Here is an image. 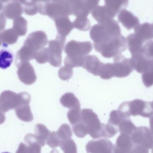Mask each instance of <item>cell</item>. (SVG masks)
I'll return each mask as SVG.
<instances>
[{
  "label": "cell",
  "mask_w": 153,
  "mask_h": 153,
  "mask_svg": "<svg viewBox=\"0 0 153 153\" xmlns=\"http://www.w3.org/2000/svg\"><path fill=\"white\" fill-rule=\"evenodd\" d=\"M82 120L87 126L88 134L96 139L102 137V129L103 123H101L99 117L92 110L83 109L81 110Z\"/></svg>",
  "instance_id": "cell-7"
},
{
  "label": "cell",
  "mask_w": 153,
  "mask_h": 153,
  "mask_svg": "<svg viewBox=\"0 0 153 153\" xmlns=\"http://www.w3.org/2000/svg\"><path fill=\"white\" fill-rule=\"evenodd\" d=\"M5 120V116L4 113L0 112V125L3 124Z\"/></svg>",
  "instance_id": "cell-45"
},
{
  "label": "cell",
  "mask_w": 153,
  "mask_h": 153,
  "mask_svg": "<svg viewBox=\"0 0 153 153\" xmlns=\"http://www.w3.org/2000/svg\"><path fill=\"white\" fill-rule=\"evenodd\" d=\"M118 110L128 118L131 116L150 118L153 115V109L151 102L138 99L123 102L119 107Z\"/></svg>",
  "instance_id": "cell-4"
},
{
  "label": "cell",
  "mask_w": 153,
  "mask_h": 153,
  "mask_svg": "<svg viewBox=\"0 0 153 153\" xmlns=\"http://www.w3.org/2000/svg\"><path fill=\"white\" fill-rule=\"evenodd\" d=\"M152 25L153 30V23L152 24Z\"/></svg>",
  "instance_id": "cell-51"
},
{
  "label": "cell",
  "mask_w": 153,
  "mask_h": 153,
  "mask_svg": "<svg viewBox=\"0 0 153 153\" xmlns=\"http://www.w3.org/2000/svg\"><path fill=\"white\" fill-rule=\"evenodd\" d=\"M92 49V44L90 41H69L64 49L65 52L67 54L64 60L65 66L71 68L82 66L85 57Z\"/></svg>",
  "instance_id": "cell-2"
},
{
  "label": "cell",
  "mask_w": 153,
  "mask_h": 153,
  "mask_svg": "<svg viewBox=\"0 0 153 153\" xmlns=\"http://www.w3.org/2000/svg\"><path fill=\"white\" fill-rule=\"evenodd\" d=\"M113 64L114 76L118 78L127 77L134 70L130 58L121 54L114 57Z\"/></svg>",
  "instance_id": "cell-10"
},
{
  "label": "cell",
  "mask_w": 153,
  "mask_h": 153,
  "mask_svg": "<svg viewBox=\"0 0 153 153\" xmlns=\"http://www.w3.org/2000/svg\"><path fill=\"white\" fill-rule=\"evenodd\" d=\"M126 118H128L118 109L117 110H112L110 114V118L108 123L118 128L121 121Z\"/></svg>",
  "instance_id": "cell-34"
},
{
  "label": "cell",
  "mask_w": 153,
  "mask_h": 153,
  "mask_svg": "<svg viewBox=\"0 0 153 153\" xmlns=\"http://www.w3.org/2000/svg\"><path fill=\"white\" fill-rule=\"evenodd\" d=\"M143 83L147 88L153 85V60H152L151 65L148 69L142 74Z\"/></svg>",
  "instance_id": "cell-36"
},
{
  "label": "cell",
  "mask_w": 153,
  "mask_h": 153,
  "mask_svg": "<svg viewBox=\"0 0 153 153\" xmlns=\"http://www.w3.org/2000/svg\"><path fill=\"white\" fill-rule=\"evenodd\" d=\"M120 34L121 30L119 24L114 19L93 25L90 31V37L94 41L95 50L114 37Z\"/></svg>",
  "instance_id": "cell-3"
},
{
  "label": "cell",
  "mask_w": 153,
  "mask_h": 153,
  "mask_svg": "<svg viewBox=\"0 0 153 153\" xmlns=\"http://www.w3.org/2000/svg\"><path fill=\"white\" fill-rule=\"evenodd\" d=\"M126 40L128 49L132 56L142 53L144 42L135 33L128 35Z\"/></svg>",
  "instance_id": "cell-21"
},
{
  "label": "cell",
  "mask_w": 153,
  "mask_h": 153,
  "mask_svg": "<svg viewBox=\"0 0 153 153\" xmlns=\"http://www.w3.org/2000/svg\"><path fill=\"white\" fill-rule=\"evenodd\" d=\"M30 95L27 92L16 94L11 91H4L0 95V111L4 114L23 103H30Z\"/></svg>",
  "instance_id": "cell-5"
},
{
  "label": "cell",
  "mask_w": 153,
  "mask_h": 153,
  "mask_svg": "<svg viewBox=\"0 0 153 153\" xmlns=\"http://www.w3.org/2000/svg\"><path fill=\"white\" fill-rule=\"evenodd\" d=\"M151 105H152V108L153 109V101L151 102Z\"/></svg>",
  "instance_id": "cell-49"
},
{
  "label": "cell",
  "mask_w": 153,
  "mask_h": 153,
  "mask_svg": "<svg viewBox=\"0 0 153 153\" xmlns=\"http://www.w3.org/2000/svg\"><path fill=\"white\" fill-rule=\"evenodd\" d=\"M13 29L18 36H25L27 31V22L23 17L19 16L13 20Z\"/></svg>",
  "instance_id": "cell-28"
},
{
  "label": "cell",
  "mask_w": 153,
  "mask_h": 153,
  "mask_svg": "<svg viewBox=\"0 0 153 153\" xmlns=\"http://www.w3.org/2000/svg\"><path fill=\"white\" fill-rule=\"evenodd\" d=\"M130 59L133 68L139 73L143 74L146 72L152 62V60L146 58L142 53L132 55Z\"/></svg>",
  "instance_id": "cell-18"
},
{
  "label": "cell",
  "mask_w": 153,
  "mask_h": 153,
  "mask_svg": "<svg viewBox=\"0 0 153 153\" xmlns=\"http://www.w3.org/2000/svg\"><path fill=\"white\" fill-rule=\"evenodd\" d=\"M1 32H0V46L2 44V42L1 37Z\"/></svg>",
  "instance_id": "cell-48"
},
{
  "label": "cell",
  "mask_w": 153,
  "mask_h": 153,
  "mask_svg": "<svg viewBox=\"0 0 153 153\" xmlns=\"http://www.w3.org/2000/svg\"><path fill=\"white\" fill-rule=\"evenodd\" d=\"M23 12V7L21 4L17 1H11L5 4L3 8L4 15L10 19L14 20L21 16Z\"/></svg>",
  "instance_id": "cell-17"
},
{
  "label": "cell",
  "mask_w": 153,
  "mask_h": 153,
  "mask_svg": "<svg viewBox=\"0 0 153 153\" xmlns=\"http://www.w3.org/2000/svg\"><path fill=\"white\" fill-rule=\"evenodd\" d=\"M126 39L121 34L116 36L96 50L105 58L115 57L127 49Z\"/></svg>",
  "instance_id": "cell-6"
},
{
  "label": "cell",
  "mask_w": 153,
  "mask_h": 153,
  "mask_svg": "<svg viewBox=\"0 0 153 153\" xmlns=\"http://www.w3.org/2000/svg\"><path fill=\"white\" fill-rule=\"evenodd\" d=\"M46 34L42 31L30 33L24 41L23 46L17 53L16 64L22 62H29L35 59L36 54L48 44Z\"/></svg>",
  "instance_id": "cell-1"
},
{
  "label": "cell",
  "mask_w": 153,
  "mask_h": 153,
  "mask_svg": "<svg viewBox=\"0 0 153 153\" xmlns=\"http://www.w3.org/2000/svg\"><path fill=\"white\" fill-rule=\"evenodd\" d=\"M13 61V55L10 51L2 49L0 51V68L6 69L10 67Z\"/></svg>",
  "instance_id": "cell-31"
},
{
  "label": "cell",
  "mask_w": 153,
  "mask_h": 153,
  "mask_svg": "<svg viewBox=\"0 0 153 153\" xmlns=\"http://www.w3.org/2000/svg\"><path fill=\"white\" fill-rule=\"evenodd\" d=\"M134 144L131 136L128 135L120 134L118 137L114 146V153H132Z\"/></svg>",
  "instance_id": "cell-15"
},
{
  "label": "cell",
  "mask_w": 153,
  "mask_h": 153,
  "mask_svg": "<svg viewBox=\"0 0 153 153\" xmlns=\"http://www.w3.org/2000/svg\"><path fill=\"white\" fill-rule=\"evenodd\" d=\"M105 5L116 16L127 6L128 0H104Z\"/></svg>",
  "instance_id": "cell-24"
},
{
  "label": "cell",
  "mask_w": 153,
  "mask_h": 153,
  "mask_svg": "<svg viewBox=\"0 0 153 153\" xmlns=\"http://www.w3.org/2000/svg\"><path fill=\"white\" fill-rule=\"evenodd\" d=\"M6 20L3 13H0V32H2L5 28Z\"/></svg>",
  "instance_id": "cell-43"
},
{
  "label": "cell",
  "mask_w": 153,
  "mask_h": 153,
  "mask_svg": "<svg viewBox=\"0 0 153 153\" xmlns=\"http://www.w3.org/2000/svg\"><path fill=\"white\" fill-rule=\"evenodd\" d=\"M118 19L119 21L128 30L134 28L139 24L138 18L132 13L125 9L121 10L119 13Z\"/></svg>",
  "instance_id": "cell-16"
},
{
  "label": "cell",
  "mask_w": 153,
  "mask_h": 153,
  "mask_svg": "<svg viewBox=\"0 0 153 153\" xmlns=\"http://www.w3.org/2000/svg\"><path fill=\"white\" fill-rule=\"evenodd\" d=\"M3 4L2 3H1L0 1V11L2 10L3 8Z\"/></svg>",
  "instance_id": "cell-47"
},
{
  "label": "cell",
  "mask_w": 153,
  "mask_h": 153,
  "mask_svg": "<svg viewBox=\"0 0 153 153\" xmlns=\"http://www.w3.org/2000/svg\"><path fill=\"white\" fill-rule=\"evenodd\" d=\"M25 143H21L17 151L18 153H37L41 152V144L35 134H29L24 138Z\"/></svg>",
  "instance_id": "cell-13"
},
{
  "label": "cell",
  "mask_w": 153,
  "mask_h": 153,
  "mask_svg": "<svg viewBox=\"0 0 153 153\" xmlns=\"http://www.w3.org/2000/svg\"><path fill=\"white\" fill-rule=\"evenodd\" d=\"M131 136L134 145L149 151L153 147V135L151 130L145 126L137 127Z\"/></svg>",
  "instance_id": "cell-9"
},
{
  "label": "cell",
  "mask_w": 153,
  "mask_h": 153,
  "mask_svg": "<svg viewBox=\"0 0 153 153\" xmlns=\"http://www.w3.org/2000/svg\"><path fill=\"white\" fill-rule=\"evenodd\" d=\"M73 129L75 135L79 138H83L88 134L87 126L82 120L76 125L73 126Z\"/></svg>",
  "instance_id": "cell-38"
},
{
  "label": "cell",
  "mask_w": 153,
  "mask_h": 153,
  "mask_svg": "<svg viewBox=\"0 0 153 153\" xmlns=\"http://www.w3.org/2000/svg\"><path fill=\"white\" fill-rule=\"evenodd\" d=\"M134 32L144 42L153 38L152 25L148 22L138 24L134 28Z\"/></svg>",
  "instance_id": "cell-22"
},
{
  "label": "cell",
  "mask_w": 153,
  "mask_h": 153,
  "mask_svg": "<svg viewBox=\"0 0 153 153\" xmlns=\"http://www.w3.org/2000/svg\"><path fill=\"white\" fill-rule=\"evenodd\" d=\"M74 28L81 31H86L91 28L90 20L86 16H80L76 17L73 22Z\"/></svg>",
  "instance_id": "cell-29"
},
{
  "label": "cell",
  "mask_w": 153,
  "mask_h": 153,
  "mask_svg": "<svg viewBox=\"0 0 153 153\" xmlns=\"http://www.w3.org/2000/svg\"><path fill=\"white\" fill-rule=\"evenodd\" d=\"M65 41L66 38L57 35L55 40L48 41V62L52 66L57 67L62 65V53Z\"/></svg>",
  "instance_id": "cell-8"
},
{
  "label": "cell",
  "mask_w": 153,
  "mask_h": 153,
  "mask_svg": "<svg viewBox=\"0 0 153 153\" xmlns=\"http://www.w3.org/2000/svg\"><path fill=\"white\" fill-rule=\"evenodd\" d=\"M60 103L65 107L70 109L81 108L80 101L72 93H67L64 94L60 99Z\"/></svg>",
  "instance_id": "cell-25"
},
{
  "label": "cell",
  "mask_w": 153,
  "mask_h": 153,
  "mask_svg": "<svg viewBox=\"0 0 153 153\" xmlns=\"http://www.w3.org/2000/svg\"><path fill=\"white\" fill-rule=\"evenodd\" d=\"M142 54L149 60H153V41H149L143 46Z\"/></svg>",
  "instance_id": "cell-42"
},
{
  "label": "cell",
  "mask_w": 153,
  "mask_h": 153,
  "mask_svg": "<svg viewBox=\"0 0 153 153\" xmlns=\"http://www.w3.org/2000/svg\"><path fill=\"white\" fill-rule=\"evenodd\" d=\"M73 75V68L65 66L61 67L58 72L59 78L63 81H67L72 77Z\"/></svg>",
  "instance_id": "cell-40"
},
{
  "label": "cell",
  "mask_w": 153,
  "mask_h": 153,
  "mask_svg": "<svg viewBox=\"0 0 153 153\" xmlns=\"http://www.w3.org/2000/svg\"><path fill=\"white\" fill-rule=\"evenodd\" d=\"M91 13L94 19L99 23H103L115 17L105 5H98L92 11Z\"/></svg>",
  "instance_id": "cell-20"
},
{
  "label": "cell",
  "mask_w": 153,
  "mask_h": 153,
  "mask_svg": "<svg viewBox=\"0 0 153 153\" xmlns=\"http://www.w3.org/2000/svg\"><path fill=\"white\" fill-rule=\"evenodd\" d=\"M85 148L87 152L89 153H111L113 152L114 146L108 139H100L97 141H90Z\"/></svg>",
  "instance_id": "cell-12"
},
{
  "label": "cell",
  "mask_w": 153,
  "mask_h": 153,
  "mask_svg": "<svg viewBox=\"0 0 153 153\" xmlns=\"http://www.w3.org/2000/svg\"><path fill=\"white\" fill-rule=\"evenodd\" d=\"M152 152L153 153V147L152 148Z\"/></svg>",
  "instance_id": "cell-50"
},
{
  "label": "cell",
  "mask_w": 153,
  "mask_h": 153,
  "mask_svg": "<svg viewBox=\"0 0 153 153\" xmlns=\"http://www.w3.org/2000/svg\"><path fill=\"white\" fill-rule=\"evenodd\" d=\"M61 143V140L57 136L56 133L51 132L46 141V144H47L50 148H55L60 146Z\"/></svg>",
  "instance_id": "cell-41"
},
{
  "label": "cell",
  "mask_w": 153,
  "mask_h": 153,
  "mask_svg": "<svg viewBox=\"0 0 153 153\" xmlns=\"http://www.w3.org/2000/svg\"><path fill=\"white\" fill-rule=\"evenodd\" d=\"M102 62L95 55H87L85 57L82 67L95 76L99 75Z\"/></svg>",
  "instance_id": "cell-19"
},
{
  "label": "cell",
  "mask_w": 153,
  "mask_h": 153,
  "mask_svg": "<svg viewBox=\"0 0 153 153\" xmlns=\"http://www.w3.org/2000/svg\"><path fill=\"white\" fill-rule=\"evenodd\" d=\"M57 35L66 38L74 28L73 22H71L68 16H62L54 20Z\"/></svg>",
  "instance_id": "cell-14"
},
{
  "label": "cell",
  "mask_w": 153,
  "mask_h": 153,
  "mask_svg": "<svg viewBox=\"0 0 153 153\" xmlns=\"http://www.w3.org/2000/svg\"><path fill=\"white\" fill-rule=\"evenodd\" d=\"M3 46L8 47V45L15 44L19 38V36L13 28L4 30L1 33Z\"/></svg>",
  "instance_id": "cell-26"
},
{
  "label": "cell",
  "mask_w": 153,
  "mask_h": 153,
  "mask_svg": "<svg viewBox=\"0 0 153 153\" xmlns=\"http://www.w3.org/2000/svg\"><path fill=\"white\" fill-rule=\"evenodd\" d=\"M11 1H17L19 2L20 3L22 4H24L26 3L27 0H0V1L2 3H7L8 2Z\"/></svg>",
  "instance_id": "cell-44"
},
{
  "label": "cell",
  "mask_w": 153,
  "mask_h": 153,
  "mask_svg": "<svg viewBox=\"0 0 153 153\" xmlns=\"http://www.w3.org/2000/svg\"><path fill=\"white\" fill-rule=\"evenodd\" d=\"M150 130L153 135V115L150 117Z\"/></svg>",
  "instance_id": "cell-46"
},
{
  "label": "cell",
  "mask_w": 153,
  "mask_h": 153,
  "mask_svg": "<svg viewBox=\"0 0 153 153\" xmlns=\"http://www.w3.org/2000/svg\"><path fill=\"white\" fill-rule=\"evenodd\" d=\"M18 77L22 82L27 85H31L36 81L35 70L29 62H22L16 64Z\"/></svg>",
  "instance_id": "cell-11"
},
{
  "label": "cell",
  "mask_w": 153,
  "mask_h": 153,
  "mask_svg": "<svg viewBox=\"0 0 153 153\" xmlns=\"http://www.w3.org/2000/svg\"><path fill=\"white\" fill-rule=\"evenodd\" d=\"M60 148L65 153H76L77 152L76 146L71 138L64 140L60 144Z\"/></svg>",
  "instance_id": "cell-35"
},
{
  "label": "cell",
  "mask_w": 153,
  "mask_h": 153,
  "mask_svg": "<svg viewBox=\"0 0 153 153\" xmlns=\"http://www.w3.org/2000/svg\"><path fill=\"white\" fill-rule=\"evenodd\" d=\"M35 59L39 63L44 64L48 62V54L47 48H43L36 54Z\"/></svg>",
  "instance_id": "cell-39"
},
{
  "label": "cell",
  "mask_w": 153,
  "mask_h": 153,
  "mask_svg": "<svg viewBox=\"0 0 153 153\" xmlns=\"http://www.w3.org/2000/svg\"><path fill=\"white\" fill-rule=\"evenodd\" d=\"M99 75L101 78L104 80H108L114 77L113 63H102L99 72Z\"/></svg>",
  "instance_id": "cell-32"
},
{
  "label": "cell",
  "mask_w": 153,
  "mask_h": 153,
  "mask_svg": "<svg viewBox=\"0 0 153 153\" xmlns=\"http://www.w3.org/2000/svg\"><path fill=\"white\" fill-rule=\"evenodd\" d=\"M15 112L17 117L22 121L29 122L33 120V116L29 103H23L20 105L15 109Z\"/></svg>",
  "instance_id": "cell-23"
},
{
  "label": "cell",
  "mask_w": 153,
  "mask_h": 153,
  "mask_svg": "<svg viewBox=\"0 0 153 153\" xmlns=\"http://www.w3.org/2000/svg\"><path fill=\"white\" fill-rule=\"evenodd\" d=\"M67 117L70 123L73 126L82 120L81 108H75L70 109L67 113Z\"/></svg>",
  "instance_id": "cell-37"
},
{
  "label": "cell",
  "mask_w": 153,
  "mask_h": 153,
  "mask_svg": "<svg viewBox=\"0 0 153 153\" xmlns=\"http://www.w3.org/2000/svg\"><path fill=\"white\" fill-rule=\"evenodd\" d=\"M56 133L61 142L64 140L71 138L72 137L71 128L70 125L67 124L62 125Z\"/></svg>",
  "instance_id": "cell-33"
},
{
  "label": "cell",
  "mask_w": 153,
  "mask_h": 153,
  "mask_svg": "<svg viewBox=\"0 0 153 153\" xmlns=\"http://www.w3.org/2000/svg\"><path fill=\"white\" fill-rule=\"evenodd\" d=\"M136 128L129 118H126L123 119L119 125V131L120 134L131 136Z\"/></svg>",
  "instance_id": "cell-30"
},
{
  "label": "cell",
  "mask_w": 153,
  "mask_h": 153,
  "mask_svg": "<svg viewBox=\"0 0 153 153\" xmlns=\"http://www.w3.org/2000/svg\"><path fill=\"white\" fill-rule=\"evenodd\" d=\"M35 135L41 144L42 147L45 146L46 141L51 134V132L49 131L45 126L42 124H37L35 127Z\"/></svg>",
  "instance_id": "cell-27"
}]
</instances>
